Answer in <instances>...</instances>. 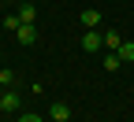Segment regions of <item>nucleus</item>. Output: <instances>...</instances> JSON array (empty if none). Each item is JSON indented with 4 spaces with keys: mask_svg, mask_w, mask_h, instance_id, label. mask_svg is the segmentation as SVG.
<instances>
[{
    "mask_svg": "<svg viewBox=\"0 0 134 122\" xmlns=\"http://www.w3.org/2000/svg\"><path fill=\"white\" fill-rule=\"evenodd\" d=\"M15 41H19L23 48H30L34 41H37V26H34V22H23L19 30H15Z\"/></svg>",
    "mask_w": 134,
    "mask_h": 122,
    "instance_id": "nucleus-1",
    "label": "nucleus"
},
{
    "mask_svg": "<svg viewBox=\"0 0 134 122\" xmlns=\"http://www.w3.org/2000/svg\"><path fill=\"white\" fill-rule=\"evenodd\" d=\"M19 93H15V89H8V93H0V111H4V115H15V111H19Z\"/></svg>",
    "mask_w": 134,
    "mask_h": 122,
    "instance_id": "nucleus-2",
    "label": "nucleus"
},
{
    "mask_svg": "<svg viewBox=\"0 0 134 122\" xmlns=\"http://www.w3.org/2000/svg\"><path fill=\"white\" fill-rule=\"evenodd\" d=\"M100 44H104V33H97V30H86V33H82V52H97Z\"/></svg>",
    "mask_w": 134,
    "mask_h": 122,
    "instance_id": "nucleus-3",
    "label": "nucleus"
},
{
    "mask_svg": "<svg viewBox=\"0 0 134 122\" xmlns=\"http://www.w3.org/2000/svg\"><path fill=\"white\" fill-rule=\"evenodd\" d=\"M82 26H86V30L100 26V11H97V8H82Z\"/></svg>",
    "mask_w": 134,
    "mask_h": 122,
    "instance_id": "nucleus-4",
    "label": "nucleus"
},
{
    "mask_svg": "<svg viewBox=\"0 0 134 122\" xmlns=\"http://www.w3.org/2000/svg\"><path fill=\"white\" fill-rule=\"evenodd\" d=\"M48 115H52V122H67V118H71V107H67L63 100H56V104H52V111H48Z\"/></svg>",
    "mask_w": 134,
    "mask_h": 122,
    "instance_id": "nucleus-5",
    "label": "nucleus"
},
{
    "mask_svg": "<svg viewBox=\"0 0 134 122\" xmlns=\"http://www.w3.org/2000/svg\"><path fill=\"white\" fill-rule=\"evenodd\" d=\"M119 67H123V59H119V52H108V56H104V70H108V74H115V70H119Z\"/></svg>",
    "mask_w": 134,
    "mask_h": 122,
    "instance_id": "nucleus-6",
    "label": "nucleus"
},
{
    "mask_svg": "<svg viewBox=\"0 0 134 122\" xmlns=\"http://www.w3.org/2000/svg\"><path fill=\"white\" fill-rule=\"evenodd\" d=\"M104 44H108V52H119V44H123L119 30H108V33H104Z\"/></svg>",
    "mask_w": 134,
    "mask_h": 122,
    "instance_id": "nucleus-7",
    "label": "nucleus"
},
{
    "mask_svg": "<svg viewBox=\"0 0 134 122\" xmlns=\"http://www.w3.org/2000/svg\"><path fill=\"white\" fill-rule=\"evenodd\" d=\"M34 19H37V8H34V4H23L19 8V22H34Z\"/></svg>",
    "mask_w": 134,
    "mask_h": 122,
    "instance_id": "nucleus-8",
    "label": "nucleus"
},
{
    "mask_svg": "<svg viewBox=\"0 0 134 122\" xmlns=\"http://www.w3.org/2000/svg\"><path fill=\"white\" fill-rule=\"evenodd\" d=\"M119 59H123V63L134 59V41H123V44H119Z\"/></svg>",
    "mask_w": 134,
    "mask_h": 122,
    "instance_id": "nucleus-9",
    "label": "nucleus"
},
{
    "mask_svg": "<svg viewBox=\"0 0 134 122\" xmlns=\"http://www.w3.org/2000/svg\"><path fill=\"white\" fill-rule=\"evenodd\" d=\"M0 85H15V70L4 67V70H0Z\"/></svg>",
    "mask_w": 134,
    "mask_h": 122,
    "instance_id": "nucleus-10",
    "label": "nucleus"
},
{
    "mask_svg": "<svg viewBox=\"0 0 134 122\" xmlns=\"http://www.w3.org/2000/svg\"><path fill=\"white\" fill-rule=\"evenodd\" d=\"M4 26H8V30H19L23 22H19V15H8V19H4Z\"/></svg>",
    "mask_w": 134,
    "mask_h": 122,
    "instance_id": "nucleus-11",
    "label": "nucleus"
},
{
    "mask_svg": "<svg viewBox=\"0 0 134 122\" xmlns=\"http://www.w3.org/2000/svg\"><path fill=\"white\" fill-rule=\"evenodd\" d=\"M19 122H41V115H23Z\"/></svg>",
    "mask_w": 134,
    "mask_h": 122,
    "instance_id": "nucleus-12",
    "label": "nucleus"
}]
</instances>
